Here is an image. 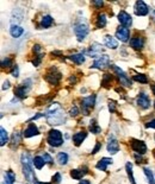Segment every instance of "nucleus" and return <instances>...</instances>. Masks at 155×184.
<instances>
[{
    "label": "nucleus",
    "instance_id": "33",
    "mask_svg": "<svg viewBox=\"0 0 155 184\" xmlns=\"http://www.w3.org/2000/svg\"><path fill=\"white\" fill-rule=\"evenodd\" d=\"M90 131L92 132V133H94V134H98V133H100L101 128L99 126L97 125V121L95 120H91V125H90Z\"/></svg>",
    "mask_w": 155,
    "mask_h": 184
},
{
    "label": "nucleus",
    "instance_id": "32",
    "mask_svg": "<svg viewBox=\"0 0 155 184\" xmlns=\"http://www.w3.org/2000/svg\"><path fill=\"white\" fill-rule=\"evenodd\" d=\"M133 79H134V81L140 82V83H148V77L143 74H136Z\"/></svg>",
    "mask_w": 155,
    "mask_h": 184
},
{
    "label": "nucleus",
    "instance_id": "3",
    "mask_svg": "<svg viewBox=\"0 0 155 184\" xmlns=\"http://www.w3.org/2000/svg\"><path fill=\"white\" fill-rule=\"evenodd\" d=\"M73 29H74V33L79 42H82V40L85 39L86 36L88 34V31H90V30H88L87 23L84 19L78 20L74 24V27H73Z\"/></svg>",
    "mask_w": 155,
    "mask_h": 184
},
{
    "label": "nucleus",
    "instance_id": "25",
    "mask_svg": "<svg viewBox=\"0 0 155 184\" xmlns=\"http://www.w3.org/2000/svg\"><path fill=\"white\" fill-rule=\"evenodd\" d=\"M69 58L72 59L75 64H82V63L85 62V56H84V53H74V55H72Z\"/></svg>",
    "mask_w": 155,
    "mask_h": 184
},
{
    "label": "nucleus",
    "instance_id": "38",
    "mask_svg": "<svg viewBox=\"0 0 155 184\" xmlns=\"http://www.w3.org/2000/svg\"><path fill=\"white\" fill-rule=\"evenodd\" d=\"M1 67H2V68H10V67H11V58L6 57V58L2 59V62H1Z\"/></svg>",
    "mask_w": 155,
    "mask_h": 184
},
{
    "label": "nucleus",
    "instance_id": "10",
    "mask_svg": "<svg viewBox=\"0 0 155 184\" xmlns=\"http://www.w3.org/2000/svg\"><path fill=\"white\" fill-rule=\"evenodd\" d=\"M131 149L137 153V154H144L147 152V145L144 144V141L133 139L131 140Z\"/></svg>",
    "mask_w": 155,
    "mask_h": 184
},
{
    "label": "nucleus",
    "instance_id": "24",
    "mask_svg": "<svg viewBox=\"0 0 155 184\" xmlns=\"http://www.w3.org/2000/svg\"><path fill=\"white\" fill-rule=\"evenodd\" d=\"M16 181V175L11 170L5 172V177H4V184H13Z\"/></svg>",
    "mask_w": 155,
    "mask_h": 184
},
{
    "label": "nucleus",
    "instance_id": "18",
    "mask_svg": "<svg viewBox=\"0 0 155 184\" xmlns=\"http://www.w3.org/2000/svg\"><path fill=\"white\" fill-rule=\"evenodd\" d=\"M112 159L111 158H106V157H104V158H101L100 160L97 163V165H95V168L98 169V170H101V171H106V169H108V165L110 164H112Z\"/></svg>",
    "mask_w": 155,
    "mask_h": 184
},
{
    "label": "nucleus",
    "instance_id": "36",
    "mask_svg": "<svg viewBox=\"0 0 155 184\" xmlns=\"http://www.w3.org/2000/svg\"><path fill=\"white\" fill-rule=\"evenodd\" d=\"M42 158L44 159V162H46V164H53V158H51V156L48 153V152H44V154L42 156Z\"/></svg>",
    "mask_w": 155,
    "mask_h": 184
},
{
    "label": "nucleus",
    "instance_id": "27",
    "mask_svg": "<svg viewBox=\"0 0 155 184\" xmlns=\"http://www.w3.org/2000/svg\"><path fill=\"white\" fill-rule=\"evenodd\" d=\"M53 21H54V19L50 17V16H44L43 18H42V20H41V25H42V27H50L51 26V24H53Z\"/></svg>",
    "mask_w": 155,
    "mask_h": 184
},
{
    "label": "nucleus",
    "instance_id": "28",
    "mask_svg": "<svg viewBox=\"0 0 155 184\" xmlns=\"http://www.w3.org/2000/svg\"><path fill=\"white\" fill-rule=\"evenodd\" d=\"M125 170H127V173H128V177L130 179L131 184H136L134 175H133V165H131V163H127L125 164Z\"/></svg>",
    "mask_w": 155,
    "mask_h": 184
},
{
    "label": "nucleus",
    "instance_id": "14",
    "mask_svg": "<svg viewBox=\"0 0 155 184\" xmlns=\"http://www.w3.org/2000/svg\"><path fill=\"white\" fill-rule=\"evenodd\" d=\"M116 37L121 42H128L129 37H130V31H129L128 27L119 26L116 31Z\"/></svg>",
    "mask_w": 155,
    "mask_h": 184
},
{
    "label": "nucleus",
    "instance_id": "21",
    "mask_svg": "<svg viewBox=\"0 0 155 184\" xmlns=\"http://www.w3.org/2000/svg\"><path fill=\"white\" fill-rule=\"evenodd\" d=\"M103 51L101 50V46L99 45V44H92L91 45V48L88 49L87 53L90 55V56H92V57H99V55H100V53Z\"/></svg>",
    "mask_w": 155,
    "mask_h": 184
},
{
    "label": "nucleus",
    "instance_id": "53",
    "mask_svg": "<svg viewBox=\"0 0 155 184\" xmlns=\"http://www.w3.org/2000/svg\"><path fill=\"white\" fill-rule=\"evenodd\" d=\"M154 107H155V102H154Z\"/></svg>",
    "mask_w": 155,
    "mask_h": 184
},
{
    "label": "nucleus",
    "instance_id": "12",
    "mask_svg": "<svg viewBox=\"0 0 155 184\" xmlns=\"http://www.w3.org/2000/svg\"><path fill=\"white\" fill-rule=\"evenodd\" d=\"M118 21L121 23V25L124 27H130L133 24V18L129 13H127L125 11H121L118 13Z\"/></svg>",
    "mask_w": 155,
    "mask_h": 184
},
{
    "label": "nucleus",
    "instance_id": "22",
    "mask_svg": "<svg viewBox=\"0 0 155 184\" xmlns=\"http://www.w3.org/2000/svg\"><path fill=\"white\" fill-rule=\"evenodd\" d=\"M24 32V30H23V27L19 26V25H11V29H10V33H11V36L13 37V38H18L20 37L22 34Z\"/></svg>",
    "mask_w": 155,
    "mask_h": 184
},
{
    "label": "nucleus",
    "instance_id": "7",
    "mask_svg": "<svg viewBox=\"0 0 155 184\" xmlns=\"http://www.w3.org/2000/svg\"><path fill=\"white\" fill-rule=\"evenodd\" d=\"M112 69H114V71L117 74L118 80H119V82H121L122 85H124V87H130V85H131V80L129 79L128 76H127V74L123 71L119 67L112 66Z\"/></svg>",
    "mask_w": 155,
    "mask_h": 184
},
{
    "label": "nucleus",
    "instance_id": "41",
    "mask_svg": "<svg viewBox=\"0 0 155 184\" xmlns=\"http://www.w3.org/2000/svg\"><path fill=\"white\" fill-rule=\"evenodd\" d=\"M12 76H13V77H18V76H19V69H18L17 66H14L13 69H12Z\"/></svg>",
    "mask_w": 155,
    "mask_h": 184
},
{
    "label": "nucleus",
    "instance_id": "19",
    "mask_svg": "<svg viewBox=\"0 0 155 184\" xmlns=\"http://www.w3.org/2000/svg\"><path fill=\"white\" fill-rule=\"evenodd\" d=\"M104 44L108 46L109 49H112V50L118 48V42L116 40V38H114L112 36H109V34L104 37Z\"/></svg>",
    "mask_w": 155,
    "mask_h": 184
},
{
    "label": "nucleus",
    "instance_id": "46",
    "mask_svg": "<svg viewBox=\"0 0 155 184\" xmlns=\"http://www.w3.org/2000/svg\"><path fill=\"white\" fill-rule=\"evenodd\" d=\"M92 5H94L97 7H101L104 5V2L103 1H92Z\"/></svg>",
    "mask_w": 155,
    "mask_h": 184
},
{
    "label": "nucleus",
    "instance_id": "34",
    "mask_svg": "<svg viewBox=\"0 0 155 184\" xmlns=\"http://www.w3.org/2000/svg\"><path fill=\"white\" fill-rule=\"evenodd\" d=\"M20 143V134L19 132H14L13 136H12V147H17L18 144Z\"/></svg>",
    "mask_w": 155,
    "mask_h": 184
},
{
    "label": "nucleus",
    "instance_id": "47",
    "mask_svg": "<svg viewBox=\"0 0 155 184\" xmlns=\"http://www.w3.org/2000/svg\"><path fill=\"white\" fill-rule=\"evenodd\" d=\"M149 14H150V18H152V20H154L155 21V8H152V10L149 11Z\"/></svg>",
    "mask_w": 155,
    "mask_h": 184
},
{
    "label": "nucleus",
    "instance_id": "9",
    "mask_svg": "<svg viewBox=\"0 0 155 184\" xmlns=\"http://www.w3.org/2000/svg\"><path fill=\"white\" fill-rule=\"evenodd\" d=\"M46 80H47L50 85H59V82H60V80H61V74L57 71L55 68H53L50 71L47 72V75H46Z\"/></svg>",
    "mask_w": 155,
    "mask_h": 184
},
{
    "label": "nucleus",
    "instance_id": "2",
    "mask_svg": "<svg viewBox=\"0 0 155 184\" xmlns=\"http://www.w3.org/2000/svg\"><path fill=\"white\" fill-rule=\"evenodd\" d=\"M20 160H22V165H23V173H24L25 179L27 182H35L34 171H32V166H31L34 160H31L29 153H23Z\"/></svg>",
    "mask_w": 155,
    "mask_h": 184
},
{
    "label": "nucleus",
    "instance_id": "20",
    "mask_svg": "<svg viewBox=\"0 0 155 184\" xmlns=\"http://www.w3.org/2000/svg\"><path fill=\"white\" fill-rule=\"evenodd\" d=\"M86 136H87V133L85 131H81V132H78V133H75L74 136H73V143H74L75 146H80L81 143L85 140L86 138Z\"/></svg>",
    "mask_w": 155,
    "mask_h": 184
},
{
    "label": "nucleus",
    "instance_id": "29",
    "mask_svg": "<svg viewBox=\"0 0 155 184\" xmlns=\"http://www.w3.org/2000/svg\"><path fill=\"white\" fill-rule=\"evenodd\" d=\"M34 165L36 169H38V170H41L43 166H44V164H46V162H44V159L42 157H40V156H37V157H35L34 159Z\"/></svg>",
    "mask_w": 155,
    "mask_h": 184
},
{
    "label": "nucleus",
    "instance_id": "37",
    "mask_svg": "<svg viewBox=\"0 0 155 184\" xmlns=\"http://www.w3.org/2000/svg\"><path fill=\"white\" fill-rule=\"evenodd\" d=\"M111 79H112V77H111V75H110V74H105V75H104V77H103V82H101L103 85H104V87H108V85L111 82Z\"/></svg>",
    "mask_w": 155,
    "mask_h": 184
},
{
    "label": "nucleus",
    "instance_id": "45",
    "mask_svg": "<svg viewBox=\"0 0 155 184\" xmlns=\"http://www.w3.org/2000/svg\"><path fill=\"white\" fill-rule=\"evenodd\" d=\"M100 147H101V144L100 143H97V145H95V147L93 149V151H92V153L94 154V153H97V152L100 150Z\"/></svg>",
    "mask_w": 155,
    "mask_h": 184
},
{
    "label": "nucleus",
    "instance_id": "5",
    "mask_svg": "<svg viewBox=\"0 0 155 184\" xmlns=\"http://www.w3.org/2000/svg\"><path fill=\"white\" fill-rule=\"evenodd\" d=\"M31 80H25L22 85H17L14 89V95L19 99H24L27 96V93L29 92V89L31 88Z\"/></svg>",
    "mask_w": 155,
    "mask_h": 184
},
{
    "label": "nucleus",
    "instance_id": "31",
    "mask_svg": "<svg viewBox=\"0 0 155 184\" xmlns=\"http://www.w3.org/2000/svg\"><path fill=\"white\" fill-rule=\"evenodd\" d=\"M143 171H144V175L147 176V179H148V183H149V184H155L154 176H153V172L150 171V169H148V168H144V169H143Z\"/></svg>",
    "mask_w": 155,
    "mask_h": 184
},
{
    "label": "nucleus",
    "instance_id": "51",
    "mask_svg": "<svg viewBox=\"0 0 155 184\" xmlns=\"http://www.w3.org/2000/svg\"><path fill=\"white\" fill-rule=\"evenodd\" d=\"M34 184H50V183H43V182H38V181H35Z\"/></svg>",
    "mask_w": 155,
    "mask_h": 184
},
{
    "label": "nucleus",
    "instance_id": "15",
    "mask_svg": "<svg viewBox=\"0 0 155 184\" xmlns=\"http://www.w3.org/2000/svg\"><path fill=\"white\" fill-rule=\"evenodd\" d=\"M144 45V38L141 36H135L130 39V46L135 50H141Z\"/></svg>",
    "mask_w": 155,
    "mask_h": 184
},
{
    "label": "nucleus",
    "instance_id": "35",
    "mask_svg": "<svg viewBox=\"0 0 155 184\" xmlns=\"http://www.w3.org/2000/svg\"><path fill=\"white\" fill-rule=\"evenodd\" d=\"M84 173L85 172H82L80 170H72L70 171V177L73 178V179H81Z\"/></svg>",
    "mask_w": 155,
    "mask_h": 184
},
{
    "label": "nucleus",
    "instance_id": "17",
    "mask_svg": "<svg viewBox=\"0 0 155 184\" xmlns=\"http://www.w3.org/2000/svg\"><path fill=\"white\" fill-rule=\"evenodd\" d=\"M106 149H108L109 153L115 154V153H117V152L119 151V144H118V141H117L115 138H112V139H110V140H109Z\"/></svg>",
    "mask_w": 155,
    "mask_h": 184
},
{
    "label": "nucleus",
    "instance_id": "6",
    "mask_svg": "<svg viewBox=\"0 0 155 184\" xmlns=\"http://www.w3.org/2000/svg\"><path fill=\"white\" fill-rule=\"evenodd\" d=\"M95 105V95H90V96H86L81 100V108H82V112L85 115H88L90 111L94 107Z\"/></svg>",
    "mask_w": 155,
    "mask_h": 184
},
{
    "label": "nucleus",
    "instance_id": "52",
    "mask_svg": "<svg viewBox=\"0 0 155 184\" xmlns=\"http://www.w3.org/2000/svg\"><path fill=\"white\" fill-rule=\"evenodd\" d=\"M152 92H153V94L155 95V85H152Z\"/></svg>",
    "mask_w": 155,
    "mask_h": 184
},
{
    "label": "nucleus",
    "instance_id": "44",
    "mask_svg": "<svg viewBox=\"0 0 155 184\" xmlns=\"http://www.w3.org/2000/svg\"><path fill=\"white\" fill-rule=\"evenodd\" d=\"M41 51H42V48H41V45H38V44H35L34 45V53H40Z\"/></svg>",
    "mask_w": 155,
    "mask_h": 184
},
{
    "label": "nucleus",
    "instance_id": "39",
    "mask_svg": "<svg viewBox=\"0 0 155 184\" xmlns=\"http://www.w3.org/2000/svg\"><path fill=\"white\" fill-rule=\"evenodd\" d=\"M69 114H70L72 117H76V115L79 114V109H78V107H76V106H73V107L70 108V111H69Z\"/></svg>",
    "mask_w": 155,
    "mask_h": 184
},
{
    "label": "nucleus",
    "instance_id": "42",
    "mask_svg": "<svg viewBox=\"0 0 155 184\" xmlns=\"http://www.w3.org/2000/svg\"><path fill=\"white\" fill-rule=\"evenodd\" d=\"M146 127H147V128H155V119H153V120H150L149 122H147V124H146Z\"/></svg>",
    "mask_w": 155,
    "mask_h": 184
},
{
    "label": "nucleus",
    "instance_id": "48",
    "mask_svg": "<svg viewBox=\"0 0 155 184\" xmlns=\"http://www.w3.org/2000/svg\"><path fill=\"white\" fill-rule=\"evenodd\" d=\"M8 88H10V82H8V81H5V82H4V85H2V89L5 90V89H8Z\"/></svg>",
    "mask_w": 155,
    "mask_h": 184
},
{
    "label": "nucleus",
    "instance_id": "8",
    "mask_svg": "<svg viewBox=\"0 0 155 184\" xmlns=\"http://www.w3.org/2000/svg\"><path fill=\"white\" fill-rule=\"evenodd\" d=\"M110 66V57L108 55H101L98 58L94 59L93 64L91 66V68H97V69H105Z\"/></svg>",
    "mask_w": 155,
    "mask_h": 184
},
{
    "label": "nucleus",
    "instance_id": "26",
    "mask_svg": "<svg viewBox=\"0 0 155 184\" xmlns=\"http://www.w3.org/2000/svg\"><path fill=\"white\" fill-rule=\"evenodd\" d=\"M56 160L59 162L60 165H66L68 163V154L66 152H60V153H57Z\"/></svg>",
    "mask_w": 155,
    "mask_h": 184
},
{
    "label": "nucleus",
    "instance_id": "23",
    "mask_svg": "<svg viewBox=\"0 0 155 184\" xmlns=\"http://www.w3.org/2000/svg\"><path fill=\"white\" fill-rule=\"evenodd\" d=\"M106 21H108L106 16L104 13H99L98 17H97V23H95V25H97L98 29H103V27H105V25H106Z\"/></svg>",
    "mask_w": 155,
    "mask_h": 184
},
{
    "label": "nucleus",
    "instance_id": "13",
    "mask_svg": "<svg viewBox=\"0 0 155 184\" xmlns=\"http://www.w3.org/2000/svg\"><path fill=\"white\" fill-rule=\"evenodd\" d=\"M136 101H137L138 107L142 108V109H148L149 107H150V99H149L144 93L138 94V96H137V100H136Z\"/></svg>",
    "mask_w": 155,
    "mask_h": 184
},
{
    "label": "nucleus",
    "instance_id": "43",
    "mask_svg": "<svg viewBox=\"0 0 155 184\" xmlns=\"http://www.w3.org/2000/svg\"><path fill=\"white\" fill-rule=\"evenodd\" d=\"M53 181H54L55 183H60V181H61V175L60 173H55L54 176H53Z\"/></svg>",
    "mask_w": 155,
    "mask_h": 184
},
{
    "label": "nucleus",
    "instance_id": "30",
    "mask_svg": "<svg viewBox=\"0 0 155 184\" xmlns=\"http://www.w3.org/2000/svg\"><path fill=\"white\" fill-rule=\"evenodd\" d=\"M0 137H1V138H0V145L4 146V145L8 141V136H7L6 130L2 128V127H1V130H0Z\"/></svg>",
    "mask_w": 155,
    "mask_h": 184
},
{
    "label": "nucleus",
    "instance_id": "49",
    "mask_svg": "<svg viewBox=\"0 0 155 184\" xmlns=\"http://www.w3.org/2000/svg\"><path fill=\"white\" fill-rule=\"evenodd\" d=\"M135 159L137 160L138 164H140V163H143V159H142V157H138V154H135Z\"/></svg>",
    "mask_w": 155,
    "mask_h": 184
},
{
    "label": "nucleus",
    "instance_id": "40",
    "mask_svg": "<svg viewBox=\"0 0 155 184\" xmlns=\"http://www.w3.org/2000/svg\"><path fill=\"white\" fill-rule=\"evenodd\" d=\"M115 109H116L115 101H110V102H109V111H110L111 113H114L115 112Z\"/></svg>",
    "mask_w": 155,
    "mask_h": 184
},
{
    "label": "nucleus",
    "instance_id": "50",
    "mask_svg": "<svg viewBox=\"0 0 155 184\" xmlns=\"http://www.w3.org/2000/svg\"><path fill=\"white\" fill-rule=\"evenodd\" d=\"M79 184H91V183H90V181H87V179H82Z\"/></svg>",
    "mask_w": 155,
    "mask_h": 184
},
{
    "label": "nucleus",
    "instance_id": "16",
    "mask_svg": "<svg viewBox=\"0 0 155 184\" xmlns=\"http://www.w3.org/2000/svg\"><path fill=\"white\" fill-rule=\"evenodd\" d=\"M40 132H38V128L36 127L35 124H29L27 128H25V131L23 133V137H25V138H30V137H34V136H37Z\"/></svg>",
    "mask_w": 155,
    "mask_h": 184
},
{
    "label": "nucleus",
    "instance_id": "4",
    "mask_svg": "<svg viewBox=\"0 0 155 184\" xmlns=\"http://www.w3.org/2000/svg\"><path fill=\"white\" fill-rule=\"evenodd\" d=\"M48 144L53 147H59L63 144V138H62V133L57 130H51L48 133V138H47Z\"/></svg>",
    "mask_w": 155,
    "mask_h": 184
},
{
    "label": "nucleus",
    "instance_id": "11",
    "mask_svg": "<svg viewBox=\"0 0 155 184\" xmlns=\"http://www.w3.org/2000/svg\"><path fill=\"white\" fill-rule=\"evenodd\" d=\"M135 14L136 16H138V17H143V16H147L149 13V10L148 6L146 5V2H143L142 0H138V1H136L135 4Z\"/></svg>",
    "mask_w": 155,
    "mask_h": 184
},
{
    "label": "nucleus",
    "instance_id": "1",
    "mask_svg": "<svg viewBox=\"0 0 155 184\" xmlns=\"http://www.w3.org/2000/svg\"><path fill=\"white\" fill-rule=\"evenodd\" d=\"M46 119L49 125L57 126L66 122V114L60 104H53L46 113Z\"/></svg>",
    "mask_w": 155,
    "mask_h": 184
}]
</instances>
